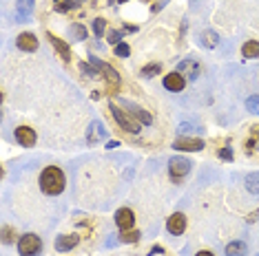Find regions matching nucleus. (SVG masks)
Returning <instances> with one entry per match:
<instances>
[{
    "mask_svg": "<svg viewBox=\"0 0 259 256\" xmlns=\"http://www.w3.org/2000/svg\"><path fill=\"white\" fill-rule=\"evenodd\" d=\"M160 252H162V247H160V245H155V247L151 250V254H160Z\"/></svg>",
    "mask_w": 259,
    "mask_h": 256,
    "instance_id": "f704fd0d",
    "label": "nucleus"
},
{
    "mask_svg": "<svg viewBox=\"0 0 259 256\" xmlns=\"http://www.w3.org/2000/svg\"><path fill=\"white\" fill-rule=\"evenodd\" d=\"M169 170H171V175H173L175 179H179V177L188 175V170H191V161L184 159V157H173L169 161Z\"/></svg>",
    "mask_w": 259,
    "mask_h": 256,
    "instance_id": "20e7f679",
    "label": "nucleus"
},
{
    "mask_svg": "<svg viewBox=\"0 0 259 256\" xmlns=\"http://www.w3.org/2000/svg\"><path fill=\"white\" fill-rule=\"evenodd\" d=\"M246 108H248L250 113L259 115V95H250L248 100H246Z\"/></svg>",
    "mask_w": 259,
    "mask_h": 256,
    "instance_id": "4be33fe9",
    "label": "nucleus"
},
{
    "mask_svg": "<svg viewBox=\"0 0 259 256\" xmlns=\"http://www.w3.org/2000/svg\"><path fill=\"white\" fill-rule=\"evenodd\" d=\"M107 137V130L102 128V124L100 122H93L91 124V128H89V132H86V139L93 144V141H98V139H104Z\"/></svg>",
    "mask_w": 259,
    "mask_h": 256,
    "instance_id": "ddd939ff",
    "label": "nucleus"
},
{
    "mask_svg": "<svg viewBox=\"0 0 259 256\" xmlns=\"http://www.w3.org/2000/svg\"><path fill=\"white\" fill-rule=\"evenodd\" d=\"M173 148L175 150H201L204 148V141L201 139H186V137H179V139H175V144H173Z\"/></svg>",
    "mask_w": 259,
    "mask_h": 256,
    "instance_id": "1a4fd4ad",
    "label": "nucleus"
},
{
    "mask_svg": "<svg viewBox=\"0 0 259 256\" xmlns=\"http://www.w3.org/2000/svg\"><path fill=\"white\" fill-rule=\"evenodd\" d=\"M131 108H133V115H135V117L140 119V124H144V126H148V124L153 122V117H151V115H148V113H144L142 108H138V106H131Z\"/></svg>",
    "mask_w": 259,
    "mask_h": 256,
    "instance_id": "412c9836",
    "label": "nucleus"
},
{
    "mask_svg": "<svg viewBox=\"0 0 259 256\" xmlns=\"http://www.w3.org/2000/svg\"><path fill=\"white\" fill-rule=\"evenodd\" d=\"M16 44H18V49H23V51H36L38 38L33 33H20L18 40H16Z\"/></svg>",
    "mask_w": 259,
    "mask_h": 256,
    "instance_id": "9d476101",
    "label": "nucleus"
},
{
    "mask_svg": "<svg viewBox=\"0 0 259 256\" xmlns=\"http://www.w3.org/2000/svg\"><path fill=\"white\" fill-rule=\"evenodd\" d=\"M157 73H160V64H157V62H153V64H148L142 69L144 77H153V75H157Z\"/></svg>",
    "mask_w": 259,
    "mask_h": 256,
    "instance_id": "b1692460",
    "label": "nucleus"
},
{
    "mask_svg": "<svg viewBox=\"0 0 259 256\" xmlns=\"http://www.w3.org/2000/svg\"><path fill=\"white\" fill-rule=\"evenodd\" d=\"M16 9H18V16L27 18L29 13H33V0H18Z\"/></svg>",
    "mask_w": 259,
    "mask_h": 256,
    "instance_id": "aec40b11",
    "label": "nucleus"
},
{
    "mask_svg": "<svg viewBox=\"0 0 259 256\" xmlns=\"http://www.w3.org/2000/svg\"><path fill=\"white\" fill-rule=\"evenodd\" d=\"M2 241H5V243H11V241H14V230H11V228H5V234H2Z\"/></svg>",
    "mask_w": 259,
    "mask_h": 256,
    "instance_id": "c85d7f7f",
    "label": "nucleus"
},
{
    "mask_svg": "<svg viewBox=\"0 0 259 256\" xmlns=\"http://www.w3.org/2000/svg\"><path fill=\"white\" fill-rule=\"evenodd\" d=\"M80 69H82V73H86V75H91V77H98V73H95V71H93V69H91V66H86V64H82V66H80Z\"/></svg>",
    "mask_w": 259,
    "mask_h": 256,
    "instance_id": "7c9ffc66",
    "label": "nucleus"
},
{
    "mask_svg": "<svg viewBox=\"0 0 259 256\" xmlns=\"http://www.w3.org/2000/svg\"><path fill=\"white\" fill-rule=\"evenodd\" d=\"M246 252H248V247L241 241H232L226 245V256H246Z\"/></svg>",
    "mask_w": 259,
    "mask_h": 256,
    "instance_id": "dca6fc26",
    "label": "nucleus"
},
{
    "mask_svg": "<svg viewBox=\"0 0 259 256\" xmlns=\"http://www.w3.org/2000/svg\"><path fill=\"white\" fill-rule=\"evenodd\" d=\"M164 86L169 88V91H182V88H184V75H179L177 71L169 73L164 77Z\"/></svg>",
    "mask_w": 259,
    "mask_h": 256,
    "instance_id": "9b49d317",
    "label": "nucleus"
},
{
    "mask_svg": "<svg viewBox=\"0 0 259 256\" xmlns=\"http://www.w3.org/2000/svg\"><path fill=\"white\" fill-rule=\"evenodd\" d=\"M16 139L20 141V146H33L38 137H36V132H33V128L20 126V128H16Z\"/></svg>",
    "mask_w": 259,
    "mask_h": 256,
    "instance_id": "6e6552de",
    "label": "nucleus"
},
{
    "mask_svg": "<svg viewBox=\"0 0 259 256\" xmlns=\"http://www.w3.org/2000/svg\"><path fill=\"white\" fill-rule=\"evenodd\" d=\"M73 7H76V0H64L58 9H60V11H67V9H73Z\"/></svg>",
    "mask_w": 259,
    "mask_h": 256,
    "instance_id": "c756f323",
    "label": "nucleus"
},
{
    "mask_svg": "<svg viewBox=\"0 0 259 256\" xmlns=\"http://www.w3.org/2000/svg\"><path fill=\"white\" fill-rule=\"evenodd\" d=\"M241 55L244 57H259V42L257 40H250L241 47Z\"/></svg>",
    "mask_w": 259,
    "mask_h": 256,
    "instance_id": "a211bd4d",
    "label": "nucleus"
},
{
    "mask_svg": "<svg viewBox=\"0 0 259 256\" xmlns=\"http://www.w3.org/2000/svg\"><path fill=\"white\" fill-rule=\"evenodd\" d=\"M109 42H111V44H117V42H120V31H113V33L109 35Z\"/></svg>",
    "mask_w": 259,
    "mask_h": 256,
    "instance_id": "2f4dec72",
    "label": "nucleus"
},
{
    "mask_svg": "<svg viewBox=\"0 0 259 256\" xmlns=\"http://www.w3.org/2000/svg\"><path fill=\"white\" fill-rule=\"evenodd\" d=\"M219 157H222V159H228V161H230V159H232V153L224 148V150H219Z\"/></svg>",
    "mask_w": 259,
    "mask_h": 256,
    "instance_id": "473e14b6",
    "label": "nucleus"
},
{
    "mask_svg": "<svg viewBox=\"0 0 259 256\" xmlns=\"http://www.w3.org/2000/svg\"><path fill=\"white\" fill-rule=\"evenodd\" d=\"M201 40H204V47H217V33L215 31H206Z\"/></svg>",
    "mask_w": 259,
    "mask_h": 256,
    "instance_id": "5701e85b",
    "label": "nucleus"
},
{
    "mask_svg": "<svg viewBox=\"0 0 259 256\" xmlns=\"http://www.w3.org/2000/svg\"><path fill=\"white\" fill-rule=\"evenodd\" d=\"M111 110H113V117H115V122L120 124L122 128H126L129 132H138L140 130V124L135 122V119L131 117L126 110H122L120 106H115V104H111Z\"/></svg>",
    "mask_w": 259,
    "mask_h": 256,
    "instance_id": "7ed1b4c3",
    "label": "nucleus"
},
{
    "mask_svg": "<svg viewBox=\"0 0 259 256\" xmlns=\"http://www.w3.org/2000/svg\"><path fill=\"white\" fill-rule=\"evenodd\" d=\"M195 256H213V252H208V250H204V252H197Z\"/></svg>",
    "mask_w": 259,
    "mask_h": 256,
    "instance_id": "72a5a7b5",
    "label": "nucleus"
},
{
    "mask_svg": "<svg viewBox=\"0 0 259 256\" xmlns=\"http://www.w3.org/2000/svg\"><path fill=\"white\" fill-rule=\"evenodd\" d=\"M49 42L56 47V51L60 53V57H62L64 62H69V60H71V51H69V44H64L62 40H60V38H56V35H51V33H49Z\"/></svg>",
    "mask_w": 259,
    "mask_h": 256,
    "instance_id": "f8f14e48",
    "label": "nucleus"
},
{
    "mask_svg": "<svg viewBox=\"0 0 259 256\" xmlns=\"http://www.w3.org/2000/svg\"><path fill=\"white\" fill-rule=\"evenodd\" d=\"M244 148L248 154H259V126L253 128V135H250V139L246 141Z\"/></svg>",
    "mask_w": 259,
    "mask_h": 256,
    "instance_id": "4468645a",
    "label": "nucleus"
},
{
    "mask_svg": "<svg viewBox=\"0 0 259 256\" xmlns=\"http://www.w3.org/2000/svg\"><path fill=\"white\" fill-rule=\"evenodd\" d=\"M93 62H95V64H98V69L102 71L104 75H107V79H109V82H111L113 86H117V82H120V77H117V73H115V71H113L109 64H102V62H98V60H93Z\"/></svg>",
    "mask_w": 259,
    "mask_h": 256,
    "instance_id": "f3484780",
    "label": "nucleus"
},
{
    "mask_svg": "<svg viewBox=\"0 0 259 256\" xmlns=\"http://www.w3.org/2000/svg\"><path fill=\"white\" fill-rule=\"evenodd\" d=\"M246 188H248V192L259 194V172H250V175H246Z\"/></svg>",
    "mask_w": 259,
    "mask_h": 256,
    "instance_id": "6ab92c4d",
    "label": "nucleus"
},
{
    "mask_svg": "<svg viewBox=\"0 0 259 256\" xmlns=\"http://www.w3.org/2000/svg\"><path fill=\"white\" fill-rule=\"evenodd\" d=\"M40 188L45 194H60L64 190V175L60 168L49 166L40 175Z\"/></svg>",
    "mask_w": 259,
    "mask_h": 256,
    "instance_id": "f257e3e1",
    "label": "nucleus"
},
{
    "mask_svg": "<svg viewBox=\"0 0 259 256\" xmlns=\"http://www.w3.org/2000/svg\"><path fill=\"white\" fill-rule=\"evenodd\" d=\"M115 53H117V55H120V57H126V55H129V53H131L129 44H124V42H122V44H117V47H115Z\"/></svg>",
    "mask_w": 259,
    "mask_h": 256,
    "instance_id": "a878e982",
    "label": "nucleus"
},
{
    "mask_svg": "<svg viewBox=\"0 0 259 256\" xmlns=\"http://www.w3.org/2000/svg\"><path fill=\"white\" fill-rule=\"evenodd\" d=\"M40 247H42V241L36 236V234H25V236L18 241L20 256H38L40 254Z\"/></svg>",
    "mask_w": 259,
    "mask_h": 256,
    "instance_id": "f03ea898",
    "label": "nucleus"
},
{
    "mask_svg": "<svg viewBox=\"0 0 259 256\" xmlns=\"http://www.w3.org/2000/svg\"><path fill=\"white\" fill-rule=\"evenodd\" d=\"M115 223H117V228L120 230H129L131 225L135 223L133 212H131L129 207H120V210L115 212Z\"/></svg>",
    "mask_w": 259,
    "mask_h": 256,
    "instance_id": "423d86ee",
    "label": "nucleus"
},
{
    "mask_svg": "<svg viewBox=\"0 0 259 256\" xmlns=\"http://www.w3.org/2000/svg\"><path fill=\"white\" fill-rule=\"evenodd\" d=\"M177 73L179 75L188 73V77H197V73H200V66H197V62H193V60H184L182 64H179Z\"/></svg>",
    "mask_w": 259,
    "mask_h": 256,
    "instance_id": "2eb2a0df",
    "label": "nucleus"
},
{
    "mask_svg": "<svg viewBox=\"0 0 259 256\" xmlns=\"http://www.w3.org/2000/svg\"><path fill=\"white\" fill-rule=\"evenodd\" d=\"M184 228H186V216L182 214V212H175L173 216H169V221H166V230H169L171 234H182Z\"/></svg>",
    "mask_w": 259,
    "mask_h": 256,
    "instance_id": "39448f33",
    "label": "nucleus"
},
{
    "mask_svg": "<svg viewBox=\"0 0 259 256\" xmlns=\"http://www.w3.org/2000/svg\"><path fill=\"white\" fill-rule=\"evenodd\" d=\"M104 26H107V22H104L102 18H98V20L93 22V29H95V33H98V35L104 33Z\"/></svg>",
    "mask_w": 259,
    "mask_h": 256,
    "instance_id": "bb28decb",
    "label": "nucleus"
},
{
    "mask_svg": "<svg viewBox=\"0 0 259 256\" xmlns=\"http://www.w3.org/2000/svg\"><path fill=\"white\" fill-rule=\"evenodd\" d=\"M73 33H76L78 40H85L86 38V31H85V26H82V25H73Z\"/></svg>",
    "mask_w": 259,
    "mask_h": 256,
    "instance_id": "cd10ccee",
    "label": "nucleus"
},
{
    "mask_svg": "<svg viewBox=\"0 0 259 256\" xmlns=\"http://www.w3.org/2000/svg\"><path fill=\"white\" fill-rule=\"evenodd\" d=\"M78 234H60L58 236V241H56V250L58 252H69V250H73V247L78 245Z\"/></svg>",
    "mask_w": 259,
    "mask_h": 256,
    "instance_id": "0eeeda50",
    "label": "nucleus"
},
{
    "mask_svg": "<svg viewBox=\"0 0 259 256\" xmlns=\"http://www.w3.org/2000/svg\"><path fill=\"white\" fill-rule=\"evenodd\" d=\"M138 238H140V232H131V230H129V232H122L120 234V241L122 243H135Z\"/></svg>",
    "mask_w": 259,
    "mask_h": 256,
    "instance_id": "393cba45",
    "label": "nucleus"
}]
</instances>
